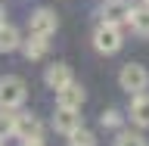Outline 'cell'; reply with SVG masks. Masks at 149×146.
I'll use <instances>...</instances> for the list:
<instances>
[{
    "label": "cell",
    "mask_w": 149,
    "mask_h": 146,
    "mask_svg": "<svg viewBox=\"0 0 149 146\" xmlns=\"http://www.w3.org/2000/svg\"><path fill=\"white\" fill-rule=\"evenodd\" d=\"M25 100H28V84L22 81L19 75H6V78H0V109L16 112Z\"/></svg>",
    "instance_id": "6da1fadb"
},
{
    "label": "cell",
    "mask_w": 149,
    "mask_h": 146,
    "mask_svg": "<svg viewBox=\"0 0 149 146\" xmlns=\"http://www.w3.org/2000/svg\"><path fill=\"white\" fill-rule=\"evenodd\" d=\"M118 84H121V90H127L130 96H134V93H143V90L149 87V72H146V65L127 62V65L118 72Z\"/></svg>",
    "instance_id": "7a4b0ae2"
},
{
    "label": "cell",
    "mask_w": 149,
    "mask_h": 146,
    "mask_svg": "<svg viewBox=\"0 0 149 146\" xmlns=\"http://www.w3.org/2000/svg\"><path fill=\"white\" fill-rule=\"evenodd\" d=\"M121 44H124V41H121V28L118 25H106V22H102V25L93 31V47H96L100 53H106V56L118 53Z\"/></svg>",
    "instance_id": "3957f363"
},
{
    "label": "cell",
    "mask_w": 149,
    "mask_h": 146,
    "mask_svg": "<svg viewBox=\"0 0 149 146\" xmlns=\"http://www.w3.org/2000/svg\"><path fill=\"white\" fill-rule=\"evenodd\" d=\"M56 28H59V16H56L53 9H47V6L34 9L31 19H28V31H31V34L50 37V34H56Z\"/></svg>",
    "instance_id": "277c9868"
},
{
    "label": "cell",
    "mask_w": 149,
    "mask_h": 146,
    "mask_svg": "<svg viewBox=\"0 0 149 146\" xmlns=\"http://www.w3.org/2000/svg\"><path fill=\"white\" fill-rule=\"evenodd\" d=\"M130 0H106V3H102V9H100V19L102 22H106V25H124V22H127L130 19Z\"/></svg>",
    "instance_id": "5b68a950"
},
{
    "label": "cell",
    "mask_w": 149,
    "mask_h": 146,
    "mask_svg": "<svg viewBox=\"0 0 149 146\" xmlns=\"http://www.w3.org/2000/svg\"><path fill=\"white\" fill-rule=\"evenodd\" d=\"M13 134H16L19 140H40V134H44L40 118L31 115V112H19L16 121H13Z\"/></svg>",
    "instance_id": "8992f818"
},
{
    "label": "cell",
    "mask_w": 149,
    "mask_h": 146,
    "mask_svg": "<svg viewBox=\"0 0 149 146\" xmlns=\"http://www.w3.org/2000/svg\"><path fill=\"white\" fill-rule=\"evenodd\" d=\"M84 103V87L78 81H68L65 87L56 90V106H62V109H81Z\"/></svg>",
    "instance_id": "52a82bcc"
},
{
    "label": "cell",
    "mask_w": 149,
    "mask_h": 146,
    "mask_svg": "<svg viewBox=\"0 0 149 146\" xmlns=\"http://www.w3.org/2000/svg\"><path fill=\"white\" fill-rule=\"evenodd\" d=\"M84 118L78 115V109H62V106H56V115H53V128L59 134H72L74 128H81Z\"/></svg>",
    "instance_id": "ba28073f"
},
{
    "label": "cell",
    "mask_w": 149,
    "mask_h": 146,
    "mask_svg": "<svg viewBox=\"0 0 149 146\" xmlns=\"http://www.w3.org/2000/svg\"><path fill=\"white\" fill-rule=\"evenodd\" d=\"M44 81H47L50 90H59V87H65V84L74 81V78H72V68H68L65 62H53V65L44 72Z\"/></svg>",
    "instance_id": "9c48e42d"
},
{
    "label": "cell",
    "mask_w": 149,
    "mask_h": 146,
    "mask_svg": "<svg viewBox=\"0 0 149 146\" xmlns=\"http://www.w3.org/2000/svg\"><path fill=\"white\" fill-rule=\"evenodd\" d=\"M130 121L140 128H149V96L146 93H134L130 100Z\"/></svg>",
    "instance_id": "30bf717a"
},
{
    "label": "cell",
    "mask_w": 149,
    "mask_h": 146,
    "mask_svg": "<svg viewBox=\"0 0 149 146\" xmlns=\"http://www.w3.org/2000/svg\"><path fill=\"white\" fill-rule=\"evenodd\" d=\"M47 50H50V41L47 37H40V34H31L28 41H22V53H25V59H44L47 56Z\"/></svg>",
    "instance_id": "8fae6325"
},
{
    "label": "cell",
    "mask_w": 149,
    "mask_h": 146,
    "mask_svg": "<svg viewBox=\"0 0 149 146\" xmlns=\"http://www.w3.org/2000/svg\"><path fill=\"white\" fill-rule=\"evenodd\" d=\"M127 25L134 28L140 37H149V3H143V6H134V9H130Z\"/></svg>",
    "instance_id": "7c38bea8"
},
{
    "label": "cell",
    "mask_w": 149,
    "mask_h": 146,
    "mask_svg": "<svg viewBox=\"0 0 149 146\" xmlns=\"http://www.w3.org/2000/svg\"><path fill=\"white\" fill-rule=\"evenodd\" d=\"M22 47V37H19V31L13 25H0V53H13V50H19Z\"/></svg>",
    "instance_id": "4fadbf2b"
},
{
    "label": "cell",
    "mask_w": 149,
    "mask_h": 146,
    "mask_svg": "<svg viewBox=\"0 0 149 146\" xmlns=\"http://www.w3.org/2000/svg\"><path fill=\"white\" fill-rule=\"evenodd\" d=\"M68 137V146H96V137H93V131H87L81 124V128H74L72 134H65Z\"/></svg>",
    "instance_id": "5bb4252c"
},
{
    "label": "cell",
    "mask_w": 149,
    "mask_h": 146,
    "mask_svg": "<svg viewBox=\"0 0 149 146\" xmlns=\"http://www.w3.org/2000/svg\"><path fill=\"white\" fill-rule=\"evenodd\" d=\"M115 146H149L143 134H134V131H118L115 137Z\"/></svg>",
    "instance_id": "9a60e30c"
},
{
    "label": "cell",
    "mask_w": 149,
    "mask_h": 146,
    "mask_svg": "<svg viewBox=\"0 0 149 146\" xmlns=\"http://www.w3.org/2000/svg\"><path fill=\"white\" fill-rule=\"evenodd\" d=\"M13 121H16V115H13V112L0 109V140L13 137Z\"/></svg>",
    "instance_id": "2e32d148"
},
{
    "label": "cell",
    "mask_w": 149,
    "mask_h": 146,
    "mask_svg": "<svg viewBox=\"0 0 149 146\" xmlns=\"http://www.w3.org/2000/svg\"><path fill=\"white\" fill-rule=\"evenodd\" d=\"M100 121H102V128H121V121H124V115H121L118 109H106L100 115Z\"/></svg>",
    "instance_id": "e0dca14e"
},
{
    "label": "cell",
    "mask_w": 149,
    "mask_h": 146,
    "mask_svg": "<svg viewBox=\"0 0 149 146\" xmlns=\"http://www.w3.org/2000/svg\"><path fill=\"white\" fill-rule=\"evenodd\" d=\"M22 146H44L40 140H22Z\"/></svg>",
    "instance_id": "ac0fdd59"
},
{
    "label": "cell",
    "mask_w": 149,
    "mask_h": 146,
    "mask_svg": "<svg viewBox=\"0 0 149 146\" xmlns=\"http://www.w3.org/2000/svg\"><path fill=\"white\" fill-rule=\"evenodd\" d=\"M3 22H6V9L0 6V25H3Z\"/></svg>",
    "instance_id": "d6986e66"
},
{
    "label": "cell",
    "mask_w": 149,
    "mask_h": 146,
    "mask_svg": "<svg viewBox=\"0 0 149 146\" xmlns=\"http://www.w3.org/2000/svg\"><path fill=\"white\" fill-rule=\"evenodd\" d=\"M0 146H3V140H0Z\"/></svg>",
    "instance_id": "ffe728a7"
}]
</instances>
